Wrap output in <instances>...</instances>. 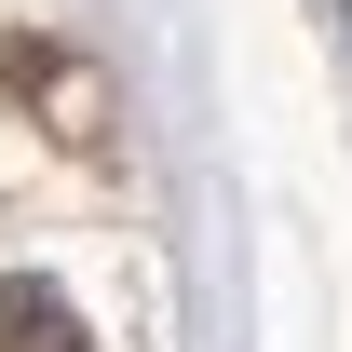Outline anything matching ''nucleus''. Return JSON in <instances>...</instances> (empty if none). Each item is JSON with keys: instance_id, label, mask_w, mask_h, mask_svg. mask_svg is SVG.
<instances>
[{"instance_id": "nucleus-1", "label": "nucleus", "mask_w": 352, "mask_h": 352, "mask_svg": "<svg viewBox=\"0 0 352 352\" xmlns=\"http://www.w3.org/2000/svg\"><path fill=\"white\" fill-rule=\"evenodd\" d=\"M0 352H82V311L41 271H0Z\"/></svg>"}]
</instances>
